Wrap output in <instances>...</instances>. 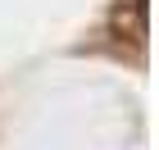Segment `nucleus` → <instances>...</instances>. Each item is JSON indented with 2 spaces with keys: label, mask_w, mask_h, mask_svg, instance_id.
I'll list each match as a JSON object with an SVG mask.
<instances>
[{
  "label": "nucleus",
  "mask_w": 159,
  "mask_h": 150,
  "mask_svg": "<svg viewBox=\"0 0 159 150\" xmlns=\"http://www.w3.org/2000/svg\"><path fill=\"white\" fill-rule=\"evenodd\" d=\"M114 32H127L132 46H146V0H127L114 9Z\"/></svg>",
  "instance_id": "1"
}]
</instances>
